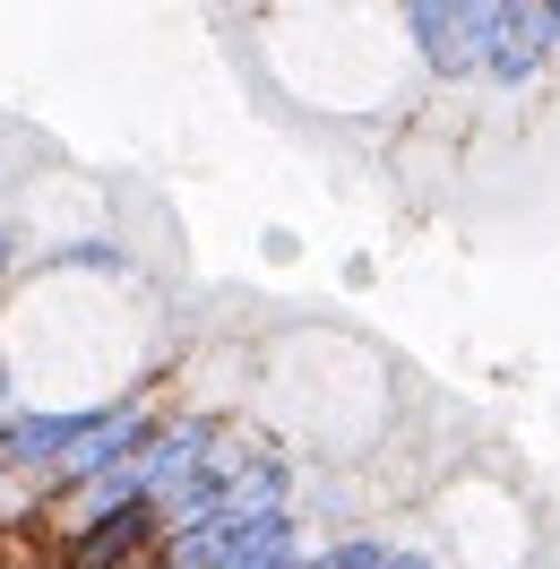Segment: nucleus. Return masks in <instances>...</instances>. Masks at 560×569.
<instances>
[{
  "mask_svg": "<svg viewBox=\"0 0 560 569\" xmlns=\"http://www.w3.org/2000/svg\"><path fill=\"white\" fill-rule=\"evenodd\" d=\"M311 518L302 509H233L208 527H173L147 569H302Z\"/></svg>",
  "mask_w": 560,
  "mask_h": 569,
  "instance_id": "obj_1",
  "label": "nucleus"
},
{
  "mask_svg": "<svg viewBox=\"0 0 560 569\" xmlns=\"http://www.w3.org/2000/svg\"><path fill=\"white\" fill-rule=\"evenodd\" d=\"M491 9H500V0H397V27H406L414 70L431 78V87H466V78H483Z\"/></svg>",
  "mask_w": 560,
  "mask_h": 569,
  "instance_id": "obj_2",
  "label": "nucleus"
},
{
  "mask_svg": "<svg viewBox=\"0 0 560 569\" xmlns=\"http://www.w3.org/2000/svg\"><path fill=\"white\" fill-rule=\"evenodd\" d=\"M233 440H242V431L224 423V415H164L156 440H147V458L130 466V475H139V492L156 500V509H173L181 492H199L216 466L233 458Z\"/></svg>",
  "mask_w": 560,
  "mask_h": 569,
  "instance_id": "obj_3",
  "label": "nucleus"
},
{
  "mask_svg": "<svg viewBox=\"0 0 560 569\" xmlns=\"http://www.w3.org/2000/svg\"><path fill=\"white\" fill-rule=\"evenodd\" d=\"M96 415H104V406H18V423L0 431V458L18 466L43 500H61L70 475H78V449H87V431H96Z\"/></svg>",
  "mask_w": 560,
  "mask_h": 569,
  "instance_id": "obj_4",
  "label": "nucleus"
},
{
  "mask_svg": "<svg viewBox=\"0 0 560 569\" xmlns=\"http://www.w3.org/2000/svg\"><path fill=\"white\" fill-rule=\"evenodd\" d=\"M552 61H560L552 9H543V0H500V9H491V43H483V78L500 96H518V87H543Z\"/></svg>",
  "mask_w": 560,
  "mask_h": 569,
  "instance_id": "obj_5",
  "label": "nucleus"
},
{
  "mask_svg": "<svg viewBox=\"0 0 560 569\" xmlns=\"http://www.w3.org/2000/svg\"><path fill=\"white\" fill-rule=\"evenodd\" d=\"M156 552H164V509L156 500H121V509L61 535V569H147Z\"/></svg>",
  "mask_w": 560,
  "mask_h": 569,
  "instance_id": "obj_6",
  "label": "nucleus"
},
{
  "mask_svg": "<svg viewBox=\"0 0 560 569\" xmlns=\"http://www.w3.org/2000/svg\"><path fill=\"white\" fill-rule=\"evenodd\" d=\"M36 277H96V284H139V250L121 233H61V242L36 250Z\"/></svg>",
  "mask_w": 560,
  "mask_h": 569,
  "instance_id": "obj_7",
  "label": "nucleus"
},
{
  "mask_svg": "<svg viewBox=\"0 0 560 569\" xmlns=\"http://www.w3.org/2000/svg\"><path fill=\"white\" fill-rule=\"evenodd\" d=\"M27 509H52V500H43L36 483H27V475H18V466L0 458V527H9V518H27Z\"/></svg>",
  "mask_w": 560,
  "mask_h": 569,
  "instance_id": "obj_8",
  "label": "nucleus"
},
{
  "mask_svg": "<svg viewBox=\"0 0 560 569\" xmlns=\"http://www.w3.org/2000/svg\"><path fill=\"white\" fill-rule=\"evenodd\" d=\"M27 268V233H18V216H0V284Z\"/></svg>",
  "mask_w": 560,
  "mask_h": 569,
  "instance_id": "obj_9",
  "label": "nucleus"
},
{
  "mask_svg": "<svg viewBox=\"0 0 560 569\" xmlns=\"http://www.w3.org/2000/svg\"><path fill=\"white\" fill-rule=\"evenodd\" d=\"M543 9H552V36H560V0H543Z\"/></svg>",
  "mask_w": 560,
  "mask_h": 569,
  "instance_id": "obj_10",
  "label": "nucleus"
}]
</instances>
